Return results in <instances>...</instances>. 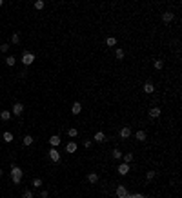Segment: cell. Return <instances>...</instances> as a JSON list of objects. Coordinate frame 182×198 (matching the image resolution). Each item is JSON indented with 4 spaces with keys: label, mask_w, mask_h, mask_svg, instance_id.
Here are the masks:
<instances>
[{
    "label": "cell",
    "mask_w": 182,
    "mask_h": 198,
    "mask_svg": "<svg viewBox=\"0 0 182 198\" xmlns=\"http://www.w3.org/2000/svg\"><path fill=\"white\" fill-rule=\"evenodd\" d=\"M115 57H117L118 60H122V58L126 57V53H124V49H120V47H118V49L115 51Z\"/></svg>",
    "instance_id": "cell-25"
},
{
    "label": "cell",
    "mask_w": 182,
    "mask_h": 198,
    "mask_svg": "<svg viewBox=\"0 0 182 198\" xmlns=\"http://www.w3.org/2000/svg\"><path fill=\"white\" fill-rule=\"evenodd\" d=\"M113 158H115V160H120V158H122V151H120V149H113Z\"/></svg>",
    "instance_id": "cell-23"
},
{
    "label": "cell",
    "mask_w": 182,
    "mask_h": 198,
    "mask_svg": "<svg viewBox=\"0 0 182 198\" xmlns=\"http://www.w3.org/2000/svg\"><path fill=\"white\" fill-rule=\"evenodd\" d=\"M117 169H118V175H122V176H124V175L129 173V164H124V162H122Z\"/></svg>",
    "instance_id": "cell-8"
},
{
    "label": "cell",
    "mask_w": 182,
    "mask_h": 198,
    "mask_svg": "<svg viewBox=\"0 0 182 198\" xmlns=\"http://www.w3.org/2000/svg\"><path fill=\"white\" fill-rule=\"evenodd\" d=\"M11 176H17V178H22V176H24V171H22V169H20L18 166H15V164H13V166H11Z\"/></svg>",
    "instance_id": "cell-6"
},
{
    "label": "cell",
    "mask_w": 182,
    "mask_h": 198,
    "mask_svg": "<svg viewBox=\"0 0 182 198\" xmlns=\"http://www.w3.org/2000/svg\"><path fill=\"white\" fill-rule=\"evenodd\" d=\"M91 144H93V140H84V147H86V149H89Z\"/></svg>",
    "instance_id": "cell-33"
},
{
    "label": "cell",
    "mask_w": 182,
    "mask_h": 198,
    "mask_svg": "<svg viewBox=\"0 0 182 198\" xmlns=\"http://www.w3.org/2000/svg\"><path fill=\"white\" fill-rule=\"evenodd\" d=\"M2 138H4V142H8V144H11V142H13V133L6 131V133L2 135Z\"/></svg>",
    "instance_id": "cell-17"
},
{
    "label": "cell",
    "mask_w": 182,
    "mask_h": 198,
    "mask_svg": "<svg viewBox=\"0 0 182 198\" xmlns=\"http://www.w3.org/2000/svg\"><path fill=\"white\" fill-rule=\"evenodd\" d=\"M87 182L89 184H98V175L97 173H89L87 175Z\"/></svg>",
    "instance_id": "cell-15"
},
{
    "label": "cell",
    "mask_w": 182,
    "mask_h": 198,
    "mask_svg": "<svg viewBox=\"0 0 182 198\" xmlns=\"http://www.w3.org/2000/svg\"><path fill=\"white\" fill-rule=\"evenodd\" d=\"M33 62H35V53L24 51V55H22V64H24V67H28V66H31Z\"/></svg>",
    "instance_id": "cell-1"
},
{
    "label": "cell",
    "mask_w": 182,
    "mask_h": 198,
    "mask_svg": "<svg viewBox=\"0 0 182 198\" xmlns=\"http://www.w3.org/2000/svg\"><path fill=\"white\" fill-rule=\"evenodd\" d=\"M129 136H131V127L129 126H124L122 129H120V138L126 140V138H129Z\"/></svg>",
    "instance_id": "cell-7"
},
{
    "label": "cell",
    "mask_w": 182,
    "mask_h": 198,
    "mask_svg": "<svg viewBox=\"0 0 182 198\" xmlns=\"http://www.w3.org/2000/svg\"><path fill=\"white\" fill-rule=\"evenodd\" d=\"M93 140L98 142V144H100V142H106V135H104L102 131H97V133H95V136H93Z\"/></svg>",
    "instance_id": "cell-12"
},
{
    "label": "cell",
    "mask_w": 182,
    "mask_h": 198,
    "mask_svg": "<svg viewBox=\"0 0 182 198\" xmlns=\"http://www.w3.org/2000/svg\"><path fill=\"white\" fill-rule=\"evenodd\" d=\"M20 42V35H18V33H13V35H11V44H18Z\"/></svg>",
    "instance_id": "cell-28"
},
{
    "label": "cell",
    "mask_w": 182,
    "mask_h": 198,
    "mask_svg": "<svg viewBox=\"0 0 182 198\" xmlns=\"http://www.w3.org/2000/svg\"><path fill=\"white\" fill-rule=\"evenodd\" d=\"M71 113L73 115H80L82 113V104H80V102H75V104L71 106Z\"/></svg>",
    "instance_id": "cell-10"
},
{
    "label": "cell",
    "mask_w": 182,
    "mask_h": 198,
    "mask_svg": "<svg viewBox=\"0 0 182 198\" xmlns=\"http://www.w3.org/2000/svg\"><path fill=\"white\" fill-rule=\"evenodd\" d=\"M22 198H33V191L31 189H26L22 193Z\"/></svg>",
    "instance_id": "cell-29"
},
{
    "label": "cell",
    "mask_w": 182,
    "mask_h": 198,
    "mask_svg": "<svg viewBox=\"0 0 182 198\" xmlns=\"http://www.w3.org/2000/svg\"><path fill=\"white\" fill-rule=\"evenodd\" d=\"M146 198H147V196H146Z\"/></svg>",
    "instance_id": "cell-39"
},
{
    "label": "cell",
    "mask_w": 182,
    "mask_h": 198,
    "mask_svg": "<svg viewBox=\"0 0 182 198\" xmlns=\"http://www.w3.org/2000/svg\"><path fill=\"white\" fill-rule=\"evenodd\" d=\"M135 138H137L138 142H144L146 140V133L144 131H137V133H135Z\"/></svg>",
    "instance_id": "cell-19"
},
{
    "label": "cell",
    "mask_w": 182,
    "mask_h": 198,
    "mask_svg": "<svg viewBox=\"0 0 182 198\" xmlns=\"http://www.w3.org/2000/svg\"><path fill=\"white\" fill-rule=\"evenodd\" d=\"M173 18H175L173 11H164V13H162V22H164V24H171Z\"/></svg>",
    "instance_id": "cell-5"
},
{
    "label": "cell",
    "mask_w": 182,
    "mask_h": 198,
    "mask_svg": "<svg viewBox=\"0 0 182 198\" xmlns=\"http://www.w3.org/2000/svg\"><path fill=\"white\" fill-rule=\"evenodd\" d=\"M122 160H124V164H129V162L133 160V155H131V153H126V155H122Z\"/></svg>",
    "instance_id": "cell-27"
},
{
    "label": "cell",
    "mask_w": 182,
    "mask_h": 198,
    "mask_svg": "<svg viewBox=\"0 0 182 198\" xmlns=\"http://www.w3.org/2000/svg\"><path fill=\"white\" fill-rule=\"evenodd\" d=\"M155 91V86L151 84V82H146V84H144V93H147V95H151Z\"/></svg>",
    "instance_id": "cell-14"
},
{
    "label": "cell",
    "mask_w": 182,
    "mask_h": 198,
    "mask_svg": "<svg viewBox=\"0 0 182 198\" xmlns=\"http://www.w3.org/2000/svg\"><path fill=\"white\" fill-rule=\"evenodd\" d=\"M160 113H162V111H160V107H151L149 111H147L149 118H158V117H160Z\"/></svg>",
    "instance_id": "cell-9"
},
{
    "label": "cell",
    "mask_w": 182,
    "mask_h": 198,
    "mask_svg": "<svg viewBox=\"0 0 182 198\" xmlns=\"http://www.w3.org/2000/svg\"><path fill=\"white\" fill-rule=\"evenodd\" d=\"M48 195H49L48 191H40V198H48Z\"/></svg>",
    "instance_id": "cell-36"
},
{
    "label": "cell",
    "mask_w": 182,
    "mask_h": 198,
    "mask_svg": "<svg viewBox=\"0 0 182 198\" xmlns=\"http://www.w3.org/2000/svg\"><path fill=\"white\" fill-rule=\"evenodd\" d=\"M20 180H22V178H17V176H11V182L15 184V186H18V184H20Z\"/></svg>",
    "instance_id": "cell-34"
},
{
    "label": "cell",
    "mask_w": 182,
    "mask_h": 198,
    "mask_svg": "<svg viewBox=\"0 0 182 198\" xmlns=\"http://www.w3.org/2000/svg\"><path fill=\"white\" fill-rule=\"evenodd\" d=\"M22 113H24V104L17 102V104L13 106V109H11V115H15V117H22Z\"/></svg>",
    "instance_id": "cell-3"
},
{
    "label": "cell",
    "mask_w": 182,
    "mask_h": 198,
    "mask_svg": "<svg viewBox=\"0 0 182 198\" xmlns=\"http://www.w3.org/2000/svg\"><path fill=\"white\" fill-rule=\"evenodd\" d=\"M77 135H78V131H77L75 127H69V129H67V136H69V138H75Z\"/></svg>",
    "instance_id": "cell-22"
},
{
    "label": "cell",
    "mask_w": 182,
    "mask_h": 198,
    "mask_svg": "<svg viewBox=\"0 0 182 198\" xmlns=\"http://www.w3.org/2000/svg\"><path fill=\"white\" fill-rule=\"evenodd\" d=\"M2 6H4V2H2V0H0V8H2Z\"/></svg>",
    "instance_id": "cell-37"
},
{
    "label": "cell",
    "mask_w": 182,
    "mask_h": 198,
    "mask_svg": "<svg viewBox=\"0 0 182 198\" xmlns=\"http://www.w3.org/2000/svg\"><path fill=\"white\" fill-rule=\"evenodd\" d=\"M33 142H35V138H33V136H31V135H26V136H24V138H22V144H24L26 147H28V146H31V144H33Z\"/></svg>",
    "instance_id": "cell-13"
},
{
    "label": "cell",
    "mask_w": 182,
    "mask_h": 198,
    "mask_svg": "<svg viewBox=\"0 0 182 198\" xmlns=\"http://www.w3.org/2000/svg\"><path fill=\"white\" fill-rule=\"evenodd\" d=\"M0 118H2L4 122L11 118V111H0Z\"/></svg>",
    "instance_id": "cell-20"
},
{
    "label": "cell",
    "mask_w": 182,
    "mask_h": 198,
    "mask_svg": "<svg viewBox=\"0 0 182 198\" xmlns=\"http://www.w3.org/2000/svg\"><path fill=\"white\" fill-rule=\"evenodd\" d=\"M31 186L35 187V189H40V187H42V180H40V178H33V182H31Z\"/></svg>",
    "instance_id": "cell-21"
},
{
    "label": "cell",
    "mask_w": 182,
    "mask_h": 198,
    "mask_svg": "<svg viewBox=\"0 0 182 198\" xmlns=\"http://www.w3.org/2000/svg\"><path fill=\"white\" fill-rule=\"evenodd\" d=\"M153 67H155V69H162V67H164V62H162V60H155V62H153Z\"/></svg>",
    "instance_id": "cell-26"
},
{
    "label": "cell",
    "mask_w": 182,
    "mask_h": 198,
    "mask_svg": "<svg viewBox=\"0 0 182 198\" xmlns=\"http://www.w3.org/2000/svg\"><path fill=\"white\" fill-rule=\"evenodd\" d=\"M106 46H109V47L117 46V38H115V37H107V38H106Z\"/></svg>",
    "instance_id": "cell-18"
},
{
    "label": "cell",
    "mask_w": 182,
    "mask_h": 198,
    "mask_svg": "<svg viewBox=\"0 0 182 198\" xmlns=\"http://www.w3.org/2000/svg\"><path fill=\"white\" fill-rule=\"evenodd\" d=\"M6 64H8V66H11V67H13V66L17 64V58H15V57H13V55H11V57H8V58H6Z\"/></svg>",
    "instance_id": "cell-24"
},
{
    "label": "cell",
    "mask_w": 182,
    "mask_h": 198,
    "mask_svg": "<svg viewBox=\"0 0 182 198\" xmlns=\"http://www.w3.org/2000/svg\"><path fill=\"white\" fill-rule=\"evenodd\" d=\"M129 198H146V196L140 195V193H135V195H129Z\"/></svg>",
    "instance_id": "cell-35"
},
{
    "label": "cell",
    "mask_w": 182,
    "mask_h": 198,
    "mask_svg": "<svg viewBox=\"0 0 182 198\" xmlns=\"http://www.w3.org/2000/svg\"><path fill=\"white\" fill-rule=\"evenodd\" d=\"M0 51H2V53H8V51H9V44H2V46H0Z\"/></svg>",
    "instance_id": "cell-32"
},
{
    "label": "cell",
    "mask_w": 182,
    "mask_h": 198,
    "mask_svg": "<svg viewBox=\"0 0 182 198\" xmlns=\"http://www.w3.org/2000/svg\"><path fill=\"white\" fill-rule=\"evenodd\" d=\"M35 9H44V2H42V0H37V2H35Z\"/></svg>",
    "instance_id": "cell-31"
},
{
    "label": "cell",
    "mask_w": 182,
    "mask_h": 198,
    "mask_svg": "<svg viewBox=\"0 0 182 198\" xmlns=\"http://www.w3.org/2000/svg\"><path fill=\"white\" fill-rule=\"evenodd\" d=\"M115 195H117V198H129L131 193H127V189L120 184V186H117V189H115Z\"/></svg>",
    "instance_id": "cell-2"
},
{
    "label": "cell",
    "mask_w": 182,
    "mask_h": 198,
    "mask_svg": "<svg viewBox=\"0 0 182 198\" xmlns=\"http://www.w3.org/2000/svg\"><path fill=\"white\" fill-rule=\"evenodd\" d=\"M48 155H49V160H51V162H55V164L60 162V153L57 151V147H51Z\"/></svg>",
    "instance_id": "cell-4"
},
{
    "label": "cell",
    "mask_w": 182,
    "mask_h": 198,
    "mask_svg": "<svg viewBox=\"0 0 182 198\" xmlns=\"http://www.w3.org/2000/svg\"><path fill=\"white\" fill-rule=\"evenodd\" d=\"M60 142H62V140H60V136H58V135H53L51 138H49L51 147H58V146H60Z\"/></svg>",
    "instance_id": "cell-11"
},
{
    "label": "cell",
    "mask_w": 182,
    "mask_h": 198,
    "mask_svg": "<svg viewBox=\"0 0 182 198\" xmlns=\"http://www.w3.org/2000/svg\"><path fill=\"white\" fill-rule=\"evenodd\" d=\"M155 176H157V171H153V169H151V171H147V175H146V178H147V180H153Z\"/></svg>",
    "instance_id": "cell-30"
},
{
    "label": "cell",
    "mask_w": 182,
    "mask_h": 198,
    "mask_svg": "<svg viewBox=\"0 0 182 198\" xmlns=\"http://www.w3.org/2000/svg\"><path fill=\"white\" fill-rule=\"evenodd\" d=\"M0 176H2V169H0Z\"/></svg>",
    "instance_id": "cell-38"
},
{
    "label": "cell",
    "mask_w": 182,
    "mask_h": 198,
    "mask_svg": "<svg viewBox=\"0 0 182 198\" xmlns=\"http://www.w3.org/2000/svg\"><path fill=\"white\" fill-rule=\"evenodd\" d=\"M66 151H67V153H75V151H77V144H75V142H67Z\"/></svg>",
    "instance_id": "cell-16"
}]
</instances>
